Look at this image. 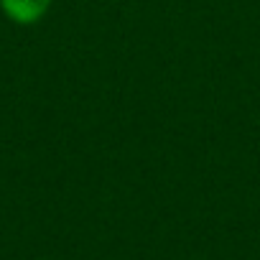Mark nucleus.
Instances as JSON below:
<instances>
[{"instance_id": "nucleus-1", "label": "nucleus", "mask_w": 260, "mask_h": 260, "mask_svg": "<svg viewBox=\"0 0 260 260\" xmlns=\"http://www.w3.org/2000/svg\"><path fill=\"white\" fill-rule=\"evenodd\" d=\"M51 0H0V8H3V13L16 21V23H36L44 18V13L49 11Z\"/></svg>"}]
</instances>
